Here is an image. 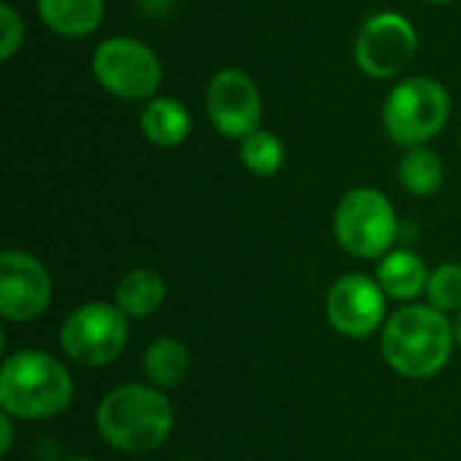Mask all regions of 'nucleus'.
Wrapping results in <instances>:
<instances>
[{
	"label": "nucleus",
	"mask_w": 461,
	"mask_h": 461,
	"mask_svg": "<svg viewBox=\"0 0 461 461\" xmlns=\"http://www.w3.org/2000/svg\"><path fill=\"white\" fill-rule=\"evenodd\" d=\"M173 424V402L151 384H122L111 389L95 411V427L103 443L135 456L157 451L170 438Z\"/></svg>",
	"instance_id": "f257e3e1"
},
{
	"label": "nucleus",
	"mask_w": 461,
	"mask_h": 461,
	"mask_svg": "<svg viewBox=\"0 0 461 461\" xmlns=\"http://www.w3.org/2000/svg\"><path fill=\"white\" fill-rule=\"evenodd\" d=\"M454 343V321L432 305H405L381 330L384 362L411 381H427L443 373L451 362Z\"/></svg>",
	"instance_id": "f03ea898"
},
{
	"label": "nucleus",
	"mask_w": 461,
	"mask_h": 461,
	"mask_svg": "<svg viewBox=\"0 0 461 461\" xmlns=\"http://www.w3.org/2000/svg\"><path fill=\"white\" fill-rule=\"evenodd\" d=\"M70 370L49 351L22 348L0 365V408L22 421L57 419L73 402Z\"/></svg>",
	"instance_id": "7ed1b4c3"
},
{
	"label": "nucleus",
	"mask_w": 461,
	"mask_h": 461,
	"mask_svg": "<svg viewBox=\"0 0 461 461\" xmlns=\"http://www.w3.org/2000/svg\"><path fill=\"white\" fill-rule=\"evenodd\" d=\"M451 92L432 76H408L392 86L381 108L386 135L402 149L429 146L451 119Z\"/></svg>",
	"instance_id": "20e7f679"
},
{
	"label": "nucleus",
	"mask_w": 461,
	"mask_h": 461,
	"mask_svg": "<svg viewBox=\"0 0 461 461\" xmlns=\"http://www.w3.org/2000/svg\"><path fill=\"white\" fill-rule=\"evenodd\" d=\"M332 232L346 254L357 259H384L400 238V219L381 189L354 186L335 205Z\"/></svg>",
	"instance_id": "39448f33"
},
{
	"label": "nucleus",
	"mask_w": 461,
	"mask_h": 461,
	"mask_svg": "<svg viewBox=\"0 0 461 461\" xmlns=\"http://www.w3.org/2000/svg\"><path fill=\"white\" fill-rule=\"evenodd\" d=\"M92 76L103 92L124 103H149L157 97L165 68L159 54L140 38L111 35L92 54Z\"/></svg>",
	"instance_id": "423d86ee"
},
{
	"label": "nucleus",
	"mask_w": 461,
	"mask_h": 461,
	"mask_svg": "<svg viewBox=\"0 0 461 461\" xmlns=\"http://www.w3.org/2000/svg\"><path fill=\"white\" fill-rule=\"evenodd\" d=\"M130 340V319L116 303H84L73 308L59 327L62 354L81 367H105L116 362Z\"/></svg>",
	"instance_id": "0eeeda50"
},
{
	"label": "nucleus",
	"mask_w": 461,
	"mask_h": 461,
	"mask_svg": "<svg viewBox=\"0 0 461 461\" xmlns=\"http://www.w3.org/2000/svg\"><path fill=\"white\" fill-rule=\"evenodd\" d=\"M419 51V30L400 11H375L370 14L354 41L357 68L375 78H397Z\"/></svg>",
	"instance_id": "6e6552de"
},
{
	"label": "nucleus",
	"mask_w": 461,
	"mask_h": 461,
	"mask_svg": "<svg viewBox=\"0 0 461 461\" xmlns=\"http://www.w3.org/2000/svg\"><path fill=\"white\" fill-rule=\"evenodd\" d=\"M205 113L219 135L243 140L262 127L265 100L259 84L240 68L216 70L205 86Z\"/></svg>",
	"instance_id": "1a4fd4ad"
},
{
	"label": "nucleus",
	"mask_w": 461,
	"mask_h": 461,
	"mask_svg": "<svg viewBox=\"0 0 461 461\" xmlns=\"http://www.w3.org/2000/svg\"><path fill=\"white\" fill-rule=\"evenodd\" d=\"M386 292L365 273L340 276L324 297V313L335 332L351 340H367L386 324Z\"/></svg>",
	"instance_id": "9d476101"
},
{
	"label": "nucleus",
	"mask_w": 461,
	"mask_h": 461,
	"mask_svg": "<svg viewBox=\"0 0 461 461\" xmlns=\"http://www.w3.org/2000/svg\"><path fill=\"white\" fill-rule=\"evenodd\" d=\"M51 276L38 257L22 249H5L0 254V316L5 321H35L51 305Z\"/></svg>",
	"instance_id": "9b49d317"
},
{
	"label": "nucleus",
	"mask_w": 461,
	"mask_h": 461,
	"mask_svg": "<svg viewBox=\"0 0 461 461\" xmlns=\"http://www.w3.org/2000/svg\"><path fill=\"white\" fill-rule=\"evenodd\" d=\"M429 273L432 270L427 267V262L416 251L392 249L384 259H378L375 281L381 284V289L386 292L389 300L411 303L427 292Z\"/></svg>",
	"instance_id": "f8f14e48"
},
{
	"label": "nucleus",
	"mask_w": 461,
	"mask_h": 461,
	"mask_svg": "<svg viewBox=\"0 0 461 461\" xmlns=\"http://www.w3.org/2000/svg\"><path fill=\"white\" fill-rule=\"evenodd\" d=\"M140 132L151 146L176 149L186 143V138L192 135V113L178 97L157 95L154 100L143 103Z\"/></svg>",
	"instance_id": "ddd939ff"
},
{
	"label": "nucleus",
	"mask_w": 461,
	"mask_h": 461,
	"mask_svg": "<svg viewBox=\"0 0 461 461\" xmlns=\"http://www.w3.org/2000/svg\"><path fill=\"white\" fill-rule=\"evenodd\" d=\"M38 19L59 38H86L105 19V0H35Z\"/></svg>",
	"instance_id": "4468645a"
},
{
	"label": "nucleus",
	"mask_w": 461,
	"mask_h": 461,
	"mask_svg": "<svg viewBox=\"0 0 461 461\" xmlns=\"http://www.w3.org/2000/svg\"><path fill=\"white\" fill-rule=\"evenodd\" d=\"M167 297L165 278L151 267H135L122 276L113 289V303L127 319H149L154 316Z\"/></svg>",
	"instance_id": "2eb2a0df"
},
{
	"label": "nucleus",
	"mask_w": 461,
	"mask_h": 461,
	"mask_svg": "<svg viewBox=\"0 0 461 461\" xmlns=\"http://www.w3.org/2000/svg\"><path fill=\"white\" fill-rule=\"evenodd\" d=\"M143 375L157 389H176L186 381L192 370V354L178 338H157L146 346L140 357Z\"/></svg>",
	"instance_id": "dca6fc26"
},
{
	"label": "nucleus",
	"mask_w": 461,
	"mask_h": 461,
	"mask_svg": "<svg viewBox=\"0 0 461 461\" xmlns=\"http://www.w3.org/2000/svg\"><path fill=\"white\" fill-rule=\"evenodd\" d=\"M397 178L400 186L413 194V197H432L440 192L443 181H446V165L443 157L438 151H432L429 146H419V149H405L400 165H397Z\"/></svg>",
	"instance_id": "f3484780"
},
{
	"label": "nucleus",
	"mask_w": 461,
	"mask_h": 461,
	"mask_svg": "<svg viewBox=\"0 0 461 461\" xmlns=\"http://www.w3.org/2000/svg\"><path fill=\"white\" fill-rule=\"evenodd\" d=\"M238 151H240V165L251 176H257V178H273L284 167V162H286L284 140L276 132L265 130V127H259L257 132L246 135L240 140Z\"/></svg>",
	"instance_id": "a211bd4d"
},
{
	"label": "nucleus",
	"mask_w": 461,
	"mask_h": 461,
	"mask_svg": "<svg viewBox=\"0 0 461 461\" xmlns=\"http://www.w3.org/2000/svg\"><path fill=\"white\" fill-rule=\"evenodd\" d=\"M427 300L432 308L443 313L461 311V265L459 262H440L427 281Z\"/></svg>",
	"instance_id": "6ab92c4d"
},
{
	"label": "nucleus",
	"mask_w": 461,
	"mask_h": 461,
	"mask_svg": "<svg viewBox=\"0 0 461 461\" xmlns=\"http://www.w3.org/2000/svg\"><path fill=\"white\" fill-rule=\"evenodd\" d=\"M24 46V19L11 3H0V59L11 62Z\"/></svg>",
	"instance_id": "aec40b11"
},
{
	"label": "nucleus",
	"mask_w": 461,
	"mask_h": 461,
	"mask_svg": "<svg viewBox=\"0 0 461 461\" xmlns=\"http://www.w3.org/2000/svg\"><path fill=\"white\" fill-rule=\"evenodd\" d=\"M0 429H3V440H0V454L8 456L11 448H14V416L3 413L0 416Z\"/></svg>",
	"instance_id": "412c9836"
},
{
	"label": "nucleus",
	"mask_w": 461,
	"mask_h": 461,
	"mask_svg": "<svg viewBox=\"0 0 461 461\" xmlns=\"http://www.w3.org/2000/svg\"><path fill=\"white\" fill-rule=\"evenodd\" d=\"M454 338H456V346L461 348V311L456 313V319H454Z\"/></svg>",
	"instance_id": "4be33fe9"
},
{
	"label": "nucleus",
	"mask_w": 461,
	"mask_h": 461,
	"mask_svg": "<svg viewBox=\"0 0 461 461\" xmlns=\"http://www.w3.org/2000/svg\"><path fill=\"white\" fill-rule=\"evenodd\" d=\"M421 3H432V5H448V3H454V0H421Z\"/></svg>",
	"instance_id": "5701e85b"
},
{
	"label": "nucleus",
	"mask_w": 461,
	"mask_h": 461,
	"mask_svg": "<svg viewBox=\"0 0 461 461\" xmlns=\"http://www.w3.org/2000/svg\"><path fill=\"white\" fill-rule=\"evenodd\" d=\"M65 461H95V459H86V456H70V459Z\"/></svg>",
	"instance_id": "b1692460"
},
{
	"label": "nucleus",
	"mask_w": 461,
	"mask_h": 461,
	"mask_svg": "<svg viewBox=\"0 0 461 461\" xmlns=\"http://www.w3.org/2000/svg\"><path fill=\"white\" fill-rule=\"evenodd\" d=\"M181 461H192V459H181Z\"/></svg>",
	"instance_id": "393cba45"
}]
</instances>
